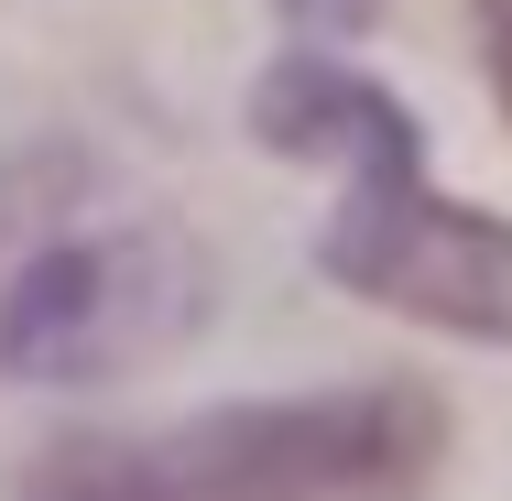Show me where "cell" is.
I'll use <instances>...</instances> for the list:
<instances>
[{"label":"cell","instance_id":"1","mask_svg":"<svg viewBox=\"0 0 512 501\" xmlns=\"http://www.w3.org/2000/svg\"><path fill=\"white\" fill-rule=\"evenodd\" d=\"M251 131L273 153H316V164L349 175L338 218L316 229L327 284L393 305L414 327L512 349V229L480 218V207H458V197H436L425 131H414V109L393 88H371L338 55H284L251 88Z\"/></svg>","mask_w":512,"mask_h":501},{"label":"cell","instance_id":"2","mask_svg":"<svg viewBox=\"0 0 512 501\" xmlns=\"http://www.w3.org/2000/svg\"><path fill=\"white\" fill-rule=\"evenodd\" d=\"M447 469V403L404 382L295 403H218L153 436H66L11 501H425Z\"/></svg>","mask_w":512,"mask_h":501},{"label":"cell","instance_id":"3","mask_svg":"<svg viewBox=\"0 0 512 501\" xmlns=\"http://www.w3.org/2000/svg\"><path fill=\"white\" fill-rule=\"evenodd\" d=\"M207 316V273L164 229L55 240L0 284V371L11 382H109L153 349H175Z\"/></svg>","mask_w":512,"mask_h":501},{"label":"cell","instance_id":"4","mask_svg":"<svg viewBox=\"0 0 512 501\" xmlns=\"http://www.w3.org/2000/svg\"><path fill=\"white\" fill-rule=\"evenodd\" d=\"M480 66H491V99L512 120V0H480Z\"/></svg>","mask_w":512,"mask_h":501},{"label":"cell","instance_id":"5","mask_svg":"<svg viewBox=\"0 0 512 501\" xmlns=\"http://www.w3.org/2000/svg\"><path fill=\"white\" fill-rule=\"evenodd\" d=\"M284 11H295V22H338V33H349V22H371L382 0H284Z\"/></svg>","mask_w":512,"mask_h":501}]
</instances>
